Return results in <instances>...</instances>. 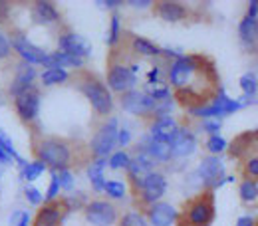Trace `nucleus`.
Wrapping results in <instances>:
<instances>
[{
  "mask_svg": "<svg viewBox=\"0 0 258 226\" xmlns=\"http://www.w3.org/2000/svg\"><path fill=\"white\" fill-rule=\"evenodd\" d=\"M12 46H14V50L18 52V56H20L26 64L46 65V62H48V54H46L42 48H38V46L30 44L26 38H16Z\"/></svg>",
  "mask_w": 258,
  "mask_h": 226,
  "instance_id": "15",
  "label": "nucleus"
},
{
  "mask_svg": "<svg viewBox=\"0 0 258 226\" xmlns=\"http://www.w3.org/2000/svg\"><path fill=\"white\" fill-rule=\"evenodd\" d=\"M119 40V16L113 14L111 16V28H109V38H107V44L109 46H115Z\"/></svg>",
  "mask_w": 258,
  "mask_h": 226,
  "instance_id": "36",
  "label": "nucleus"
},
{
  "mask_svg": "<svg viewBox=\"0 0 258 226\" xmlns=\"http://www.w3.org/2000/svg\"><path fill=\"white\" fill-rule=\"evenodd\" d=\"M147 96L151 97V99H155V101H159V99H167L169 97V88L167 86H163V84H149L147 86Z\"/></svg>",
  "mask_w": 258,
  "mask_h": 226,
  "instance_id": "30",
  "label": "nucleus"
},
{
  "mask_svg": "<svg viewBox=\"0 0 258 226\" xmlns=\"http://www.w3.org/2000/svg\"><path fill=\"white\" fill-rule=\"evenodd\" d=\"M244 105H246L244 99H240V101L230 99V97H226V94L223 90H219V94H217V97L213 101L203 103L201 107H193L189 111L193 115L203 117V119H215V117H223V115H228V113H234V111H238Z\"/></svg>",
  "mask_w": 258,
  "mask_h": 226,
  "instance_id": "3",
  "label": "nucleus"
},
{
  "mask_svg": "<svg viewBox=\"0 0 258 226\" xmlns=\"http://www.w3.org/2000/svg\"><path fill=\"white\" fill-rule=\"evenodd\" d=\"M24 194H26V198L32 202V204H40L42 202V194L38 189H34V187H26L24 189Z\"/></svg>",
  "mask_w": 258,
  "mask_h": 226,
  "instance_id": "41",
  "label": "nucleus"
},
{
  "mask_svg": "<svg viewBox=\"0 0 258 226\" xmlns=\"http://www.w3.org/2000/svg\"><path fill=\"white\" fill-rule=\"evenodd\" d=\"M145 153L155 159V161H169L173 157L171 153V143H165V141H155L151 137L145 139Z\"/></svg>",
  "mask_w": 258,
  "mask_h": 226,
  "instance_id": "20",
  "label": "nucleus"
},
{
  "mask_svg": "<svg viewBox=\"0 0 258 226\" xmlns=\"http://www.w3.org/2000/svg\"><path fill=\"white\" fill-rule=\"evenodd\" d=\"M129 155L125 151H117V153H113L111 157H109V167L111 169H127L129 167Z\"/></svg>",
  "mask_w": 258,
  "mask_h": 226,
  "instance_id": "32",
  "label": "nucleus"
},
{
  "mask_svg": "<svg viewBox=\"0 0 258 226\" xmlns=\"http://www.w3.org/2000/svg\"><path fill=\"white\" fill-rule=\"evenodd\" d=\"M199 177L211 187L223 185V163H221V159L215 155L205 157L199 165Z\"/></svg>",
  "mask_w": 258,
  "mask_h": 226,
  "instance_id": "14",
  "label": "nucleus"
},
{
  "mask_svg": "<svg viewBox=\"0 0 258 226\" xmlns=\"http://www.w3.org/2000/svg\"><path fill=\"white\" fill-rule=\"evenodd\" d=\"M236 226H256V220L252 216H240L236 220Z\"/></svg>",
  "mask_w": 258,
  "mask_h": 226,
  "instance_id": "45",
  "label": "nucleus"
},
{
  "mask_svg": "<svg viewBox=\"0 0 258 226\" xmlns=\"http://www.w3.org/2000/svg\"><path fill=\"white\" fill-rule=\"evenodd\" d=\"M58 179H60V187H64L66 191H72L74 189V175L68 169L58 171Z\"/></svg>",
  "mask_w": 258,
  "mask_h": 226,
  "instance_id": "39",
  "label": "nucleus"
},
{
  "mask_svg": "<svg viewBox=\"0 0 258 226\" xmlns=\"http://www.w3.org/2000/svg\"><path fill=\"white\" fill-rule=\"evenodd\" d=\"M60 179H58V173L54 171L52 173V181H50V189H48V194H46V200H56V196H58V193H60Z\"/></svg>",
  "mask_w": 258,
  "mask_h": 226,
  "instance_id": "37",
  "label": "nucleus"
},
{
  "mask_svg": "<svg viewBox=\"0 0 258 226\" xmlns=\"http://www.w3.org/2000/svg\"><path fill=\"white\" fill-rule=\"evenodd\" d=\"M133 50L141 56H161L163 54L159 46H155L151 40H145V38H133Z\"/></svg>",
  "mask_w": 258,
  "mask_h": 226,
  "instance_id": "25",
  "label": "nucleus"
},
{
  "mask_svg": "<svg viewBox=\"0 0 258 226\" xmlns=\"http://www.w3.org/2000/svg\"><path fill=\"white\" fill-rule=\"evenodd\" d=\"M213 218H215L213 194H203L187 206L179 226H209L213 222Z\"/></svg>",
  "mask_w": 258,
  "mask_h": 226,
  "instance_id": "2",
  "label": "nucleus"
},
{
  "mask_svg": "<svg viewBox=\"0 0 258 226\" xmlns=\"http://www.w3.org/2000/svg\"><path fill=\"white\" fill-rule=\"evenodd\" d=\"M0 147L4 149V153H6L10 159H18V161H22V159L18 157V153H16V149H14V145H12V141L8 139V135H6L4 131H0Z\"/></svg>",
  "mask_w": 258,
  "mask_h": 226,
  "instance_id": "34",
  "label": "nucleus"
},
{
  "mask_svg": "<svg viewBox=\"0 0 258 226\" xmlns=\"http://www.w3.org/2000/svg\"><path fill=\"white\" fill-rule=\"evenodd\" d=\"M60 52L84 60V58H88L92 54V46L84 36H80L76 32H66L60 36Z\"/></svg>",
  "mask_w": 258,
  "mask_h": 226,
  "instance_id": "10",
  "label": "nucleus"
},
{
  "mask_svg": "<svg viewBox=\"0 0 258 226\" xmlns=\"http://www.w3.org/2000/svg\"><path fill=\"white\" fill-rule=\"evenodd\" d=\"M121 226H147V222L139 212H127L121 218Z\"/></svg>",
  "mask_w": 258,
  "mask_h": 226,
  "instance_id": "35",
  "label": "nucleus"
},
{
  "mask_svg": "<svg viewBox=\"0 0 258 226\" xmlns=\"http://www.w3.org/2000/svg\"><path fill=\"white\" fill-rule=\"evenodd\" d=\"M155 105H157L155 99H151L143 92H135V90L123 94L121 97V107L131 115H147V113L155 111Z\"/></svg>",
  "mask_w": 258,
  "mask_h": 226,
  "instance_id": "7",
  "label": "nucleus"
},
{
  "mask_svg": "<svg viewBox=\"0 0 258 226\" xmlns=\"http://www.w3.org/2000/svg\"><path fill=\"white\" fill-rule=\"evenodd\" d=\"M117 119H109L107 123H103L97 133L92 139V151L97 159H105L109 155V151H113V147L117 145Z\"/></svg>",
  "mask_w": 258,
  "mask_h": 226,
  "instance_id": "5",
  "label": "nucleus"
},
{
  "mask_svg": "<svg viewBox=\"0 0 258 226\" xmlns=\"http://www.w3.org/2000/svg\"><path fill=\"white\" fill-rule=\"evenodd\" d=\"M36 153H38L40 161L44 165L54 167V171H64L66 167L70 165V161H72L70 147L60 139H46V141L38 143Z\"/></svg>",
  "mask_w": 258,
  "mask_h": 226,
  "instance_id": "1",
  "label": "nucleus"
},
{
  "mask_svg": "<svg viewBox=\"0 0 258 226\" xmlns=\"http://www.w3.org/2000/svg\"><path fill=\"white\" fill-rule=\"evenodd\" d=\"M44 169H46V167H44V163L38 159V161L30 163L26 169H22V177H24L26 181H36V179L44 173Z\"/></svg>",
  "mask_w": 258,
  "mask_h": 226,
  "instance_id": "29",
  "label": "nucleus"
},
{
  "mask_svg": "<svg viewBox=\"0 0 258 226\" xmlns=\"http://www.w3.org/2000/svg\"><path fill=\"white\" fill-rule=\"evenodd\" d=\"M127 173H129L131 183H133V187L139 191V189H141V185H143V181L153 173V159H151L145 151H143V153H139L137 157H133V159L129 161Z\"/></svg>",
  "mask_w": 258,
  "mask_h": 226,
  "instance_id": "11",
  "label": "nucleus"
},
{
  "mask_svg": "<svg viewBox=\"0 0 258 226\" xmlns=\"http://www.w3.org/2000/svg\"><path fill=\"white\" fill-rule=\"evenodd\" d=\"M129 139H131V135H129L127 129H121L119 133H117V143H119L121 147H123V145H127Z\"/></svg>",
  "mask_w": 258,
  "mask_h": 226,
  "instance_id": "44",
  "label": "nucleus"
},
{
  "mask_svg": "<svg viewBox=\"0 0 258 226\" xmlns=\"http://www.w3.org/2000/svg\"><path fill=\"white\" fill-rule=\"evenodd\" d=\"M8 54H10V42H8V38L4 34L0 32V60L8 58Z\"/></svg>",
  "mask_w": 258,
  "mask_h": 226,
  "instance_id": "43",
  "label": "nucleus"
},
{
  "mask_svg": "<svg viewBox=\"0 0 258 226\" xmlns=\"http://www.w3.org/2000/svg\"><path fill=\"white\" fill-rule=\"evenodd\" d=\"M34 78H36V71H34L32 65L20 64L18 65V69H16V78H14L12 86H10V94L16 97L18 94H22L24 90L32 88Z\"/></svg>",
  "mask_w": 258,
  "mask_h": 226,
  "instance_id": "18",
  "label": "nucleus"
},
{
  "mask_svg": "<svg viewBox=\"0 0 258 226\" xmlns=\"http://www.w3.org/2000/svg\"><path fill=\"white\" fill-rule=\"evenodd\" d=\"M80 90H82L84 96L90 99V103L94 105V109H96L99 115L111 113V109H113V99H111L109 90H107L101 82H97L96 78H86V80L80 84Z\"/></svg>",
  "mask_w": 258,
  "mask_h": 226,
  "instance_id": "4",
  "label": "nucleus"
},
{
  "mask_svg": "<svg viewBox=\"0 0 258 226\" xmlns=\"http://www.w3.org/2000/svg\"><path fill=\"white\" fill-rule=\"evenodd\" d=\"M195 149H197V137L193 135V131H189L187 127H179L175 137L171 139L173 157H189L195 153Z\"/></svg>",
  "mask_w": 258,
  "mask_h": 226,
  "instance_id": "13",
  "label": "nucleus"
},
{
  "mask_svg": "<svg viewBox=\"0 0 258 226\" xmlns=\"http://www.w3.org/2000/svg\"><path fill=\"white\" fill-rule=\"evenodd\" d=\"M238 34H240V40L246 46H252L258 40V18L244 16L240 20V24H238Z\"/></svg>",
  "mask_w": 258,
  "mask_h": 226,
  "instance_id": "23",
  "label": "nucleus"
},
{
  "mask_svg": "<svg viewBox=\"0 0 258 226\" xmlns=\"http://www.w3.org/2000/svg\"><path fill=\"white\" fill-rule=\"evenodd\" d=\"M151 4H153L151 0H129V6H133V8H147Z\"/></svg>",
  "mask_w": 258,
  "mask_h": 226,
  "instance_id": "46",
  "label": "nucleus"
},
{
  "mask_svg": "<svg viewBox=\"0 0 258 226\" xmlns=\"http://www.w3.org/2000/svg\"><path fill=\"white\" fill-rule=\"evenodd\" d=\"M240 88H242L244 96L252 97L258 92V78L254 73H244V76L240 78Z\"/></svg>",
  "mask_w": 258,
  "mask_h": 226,
  "instance_id": "28",
  "label": "nucleus"
},
{
  "mask_svg": "<svg viewBox=\"0 0 258 226\" xmlns=\"http://www.w3.org/2000/svg\"><path fill=\"white\" fill-rule=\"evenodd\" d=\"M34 18L40 24H50V22H58L60 14H58V10H56V6L52 2L40 0V2L34 4Z\"/></svg>",
  "mask_w": 258,
  "mask_h": 226,
  "instance_id": "22",
  "label": "nucleus"
},
{
  "mask_svg": "<svg viewBox=\"0 0 258 226\" xmlns=\"http://www.w3.org/2000/svg\"><path fill=\"white\" fill-rule=\"evenodd\" d=\"M16 111H18V117L26 123L36 119L40 111V94L36 88H28L16 96Z\"/></svg>",
  "mask_w": 258,
  "mask_h": 226,
  "instance_id": "9",
  "label": "nucleus"
},
{
  "mask_svg": "<svg viewBox=\"0 0 258 226\" xmlns=\"http://www.w3.org/2000/svg\"><path fill=\"white\" fill-rule=\"evenodd\" d=\"M0 101H2V96H0Z\"/></svg>",
  "mask_w": 258,
  "mask_h": 226,
  "instance_id": "51",
  "label": "nucleus"
},
{
  "mask_svg": "<svg viewBox=\"0 0 258 226\" xmlns=\"http://www.w3.org/2000/svg\"><path fill=\"white\" fill-rule=\"evenodd\" d=\"M157 12L163 20L167 22H179L187 16V8L179 2H171V0H165V2H159L157 4Z\"/></svg>",
  "mask_w": 258,
  "mask_h": 226,
  "instance_id": "19",
  "label": "nucleus"
},
{
  "mask_svg": "<svg viewBox=\"0 0 258 226\" xmlns=\"http://www.w3.org/2000/svg\"><path fill=\"white\" fill-rule=\"evenodd\" d=\"M0 163H10V157L4 153V149L0 147Z\"/></svg>",
  "mask_w": 258,
  "mask_h": 226,
  "instance_id": "49",
  "label": "nucleus"
},
{
  "mask_svg": "<svg viewBox=\"0 0 258 226\" xmlns=\"http://www.w3.org/2000/svg\"><path fill=\"white\" fill-rule=\"evenodd\" d=\"M103 169H105V159H97L90 169H88V177L94 185V191L101 193L105 191V179H103Z\"/></svg>",
  "mask_w": 258,
  "mask_h": 226,
  "instance_id": "24",
  "label": "nucleus"
},
{
  "mask_svg": "<svg viewBox=\"0 0 258 226\" xmlns=\"http://www.w3.org/2000/svg\"><path fill=\"white\" fill-rule=\"evenodd\" d=\"M99 6H107V8H115V6H121V0H105V2H97Z\"/></svg>",
  "mask_w": 258,
  "mask_h": 226,
  "instance_id": "48",
  "label": "nucleus"
},
{
  "mask_svg": "<svg viewBox=\"0 0 258 226\" xmlns=\"http://www.w3.org/2000/svg\"><path fill=\"white\" fill-rule=\"evenodd\" d=\"M246 16H250V18H256L258 16V0H252L248 4V14Z\"/></svg>",
  "mask_w": 258,
  "mask_h": 226,
  "instance_id": "47",
  "label": "nucleus"
},
{
  "mask_svg": "<svg viewBox=\"0 0 258 226\" xmlns=\"http://www.w3.org/2000/svg\"><path fill=\"white\" fill-rule=\"evenodd\" d=\"M246 175L252 179H258V157H252L246 161Z\"/></svg>",
  "mask_w": 258,
  "mask_h": 226,
  "instance_id": "42",
  "label": "nucleus"
},
{
  "mask_svg": "<svg viewBox=\"0 0 258 226\" xmlns=\"http://www.w3.org/2000/svg\"><path fill=\"white\" fill-rule=\"evenodd\" d=\"M105 193L113 198H121L125 194V185L119 181H105Z\"/></svg>",
  "mask_w": 258,
  "mask_h": 226,
  "instance_id": "33",
  "label": "nucleus"
},
{
  "mask_svg": "<svg viewBox=\"0 0 258 226\" xmlns=\"http://www.w3.org/2000/svg\"><path fill=\"white\" fill-rule=\"evenodd\" d=\"M252 137H254V139H258V131H256V133H252Z\"/></svg>",
  "mask_w": 258,
  "mask_h": 226,
  "instance_id": "50",
  "label": "nucleus"
},
{
  "mask_svg": "<svg viewBox=\"0 0 258 226\" xmlns=\"http://www.w3.org/2000/svg\"><path fill=\"white\" fill-rule=\"evenodd\" d=\"M221 119H205L203 121V129L205 131H209L211 135H217L219 131H221Z\"/></svg>",
  "mask_w": 258,
  "mask_h": 226,
  "instance_id": "40",
  "label": "nucleus"
},
{
  "mask_svg": "<svg viewBox=\"0 0 258 226\" xmlns=\"http://www.w3.org/2000/svg\"><path fill=\"white\" fill-rule=\"evenodd\" d=\"M165 189H167V179L163 177L161 173H151V175L143 181L139 193H141V198H143L147 204H155L163 194H165Z\"/></svg>",
  "mask_w": 258,
  "mask_h": 226,
  "instance_id": "12",
  "label": "nucleus"
},
{
  "mask_svg": "<svg viewBox=\"0 0 258 226\" xmlns=\"http://www.w3.org/2000/svg\"><path fill=\"white\" fill-rule=\"evenodd\" d=\"M147 214H149V220H151L153 226H171L179 218L177 210H175L171 204H167V202H155V204L149 208Z\"/></svg>",
  "mask_w": 258,
  "mask_h": 226,
  "instance_id": "16",
  "label": "nucleus"
},
{
  "mask_svg": "<svg viewBox=\"0 0 258 226\" xmlns=\"http://www.w3.org/2000/svg\"><path fill=\"white\" fill-rule=\"evenodd\" d=\"M179 131V125L173 117L165 115V117H157V121L151 125V133L149 137L155 139V141H165V143H171V139L175 137V133Z\"/></svg>",
  "mask_w": 258,
  "mask_h": 226,
  "instance_id": "17",
  "label": "nucleus"
},
{
  "mask_svg": "<svg viewBox=\"0 0 258 226\" xmlns=\"http://www.w3.org/2000/svg\"><path fill=\"white\" fill-rule=\"evenodd\" d=\"M30 224V214L24 210H16L10 216V226H28Z\"/></svg>",
  "mask_w": 258,
  "mask_h": 226,
  "instance_id": "38",
  "label": "nucleus"
},
{
  "mask_svg": "<svg viewBox=\"0 0 258 226\" xmlns=\"http://www.w3.org/2000/svg\"><path fill=\"white\" fill-rule=\"evenodd\" d=\"M68 80V71L64 67H48L42 73V84L44 86H56V84H64Z\"/></svg>",
  "mask_w": 258,
  "mask_h": 226,
  "instance_id": "26",
  "label": "nucleus"
},
{
  "mask_svg": "<svg viewBox=\"0 0 258 226\" xmlns=\"http://www.w3.org/2000/svg\"><path fill=\"white\" fill-rule=\"evenodd\" d=\"M240 198L244 202H254L258 198V183H254L252 179H246L240 183Z\"/></svg>",
  "mask_w": 258,
  "mask_h": 226,
  "instance_id": "27",
  "label": "nucleus"
},
{
  "mask_svg": "<svg viewBox=\"0 0 258 226\" xmlns=\"http://www.w3.org/2000/svg\"><path fill=\"white\" fill-rule=\"evenodd\" d=\"M62 218V210L58 204H46L34 218V226H58Z\"/></svg>",
  "mask_w": 258,
  "mask_h": 226,
  "instance_id": "21",
  "label": "nucleus"
},
{
  "mask_svg": "<svg viewBox=\"0 0 258 226\" xmlns=\"http://www.w3.org/2000/svg\"><path fill=\"white\" fill-rule=\"evenodd\" d=\"M207 149L213 153V155H219L226 149V141L221 135H211L209 141H207Z\"/></svg>",
  "mask_w": 258,
  "mask_h": 226,
  "instance_id": "31",
  "label": "nucleus"
},
{
  "mask_svg": "<svg viewBox=\"0 0 258 226\" xmlns=\"http://www.w3.org/2000/svg\"><path fill=\"white\" fill-rule=\"evenodd\" d=\"M86 220L94 226H111L117 220V210L105 200H94L86 206Z\"/></svg>",
  "mask_w": 258,
  "mask_h": 226,
  "instance_id": "6",
  "label": "nucleus"
},
{
  "mask_svg": "<svg viewBox=\"0 0 258 226\" xmlns=\"http://www.w3.org/2000/svg\"><path fill=\"white\" fill-rule=\"evenodd\" d=\"M137 84L135 73L121 64H113L107 71V86L117 94H127L131 88Z\"/></svg>",
  "mask_w": 258,
  "mask_h": 226,
  "instance_id": "8",
  "label": "nucleus"
}]
</instances>
